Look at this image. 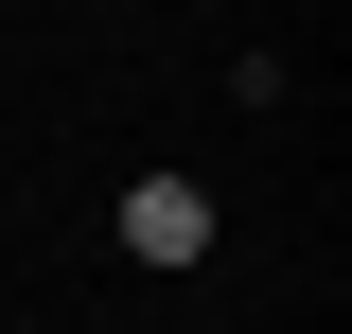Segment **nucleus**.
<instances>
[{"label":"nucleus","mask_w":352,"mask_h":334,"mask_svg":"<svg viewBox=\"0 0 352 334\" xmlns=\"http://www.w3.org/2000/svg\"><path fill=\"white\" fill-rule=\"evenodd\" d=\"M124 264L141 282H194V264H212V194H194V176H124Z\"/></svg>","instance_id":"f257e3e1"}]
</instances>
